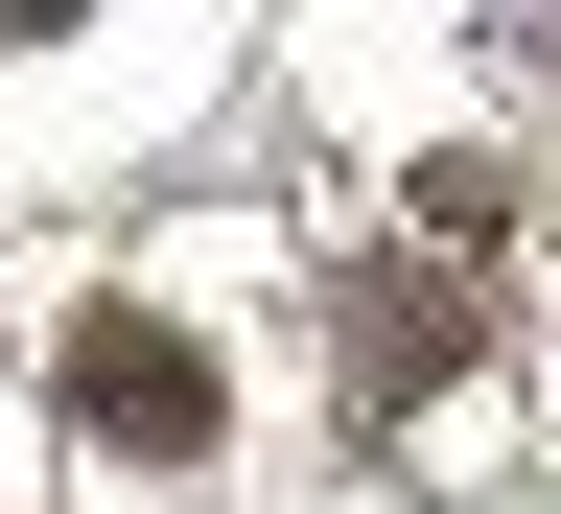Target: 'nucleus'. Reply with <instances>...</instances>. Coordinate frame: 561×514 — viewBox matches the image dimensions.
<instances>
[{"mask_svg":"<svg viewBox=\"0 0 561 514\" xmlns=\"http://www.w3.org/2000/svg\"><path fill=\"white\" fill-rule=\"evenodd\" d=\"M47 398H70V445H117V468H234V375H210L164 305H70Z\"/></svg>","mask_w":561,"mask_h":514,"instance_id":"obj_1","label":"nucleus"},{"mask_svg":"<svg viewBox=\"0 0 561 514\" xmlns=\"http://www.w3.org/2000/svg\"><path fill=\"white\" fill-rule=\"evenodd\" d=\"M445 351H468V281H375V305H351V398H421V375H445Z\"/></svg>","mask_w":561,"mask_h":514,"instance_id":"obj_2","label":"nucleus"}]
</instances>
